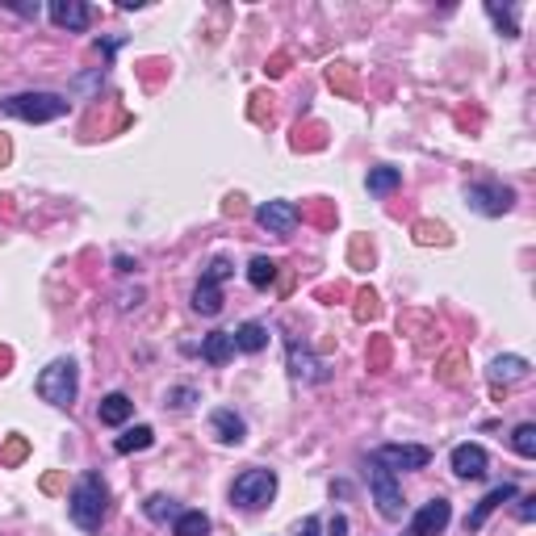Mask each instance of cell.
Wrapping results in <instances>:
<instances>
[{
  "label": "cell",
  "mask_w": 536,
  "mask_h": 536,
  "mask_svg": "<svg viewBox=\"0 0 536 536\" xmlns=\"http://www.w3.org/2000/svg\"><path fill=\"white\" fill-rule=\"evenodd\" d=\"M369 490H373V503H378L381 520H402V511H407V503H402V490H398V478L390 470H381L378 461H369Z\"/></svg>",
  "instance_id": "cell-5"
},
{
  "label": "cell",
  "mask_w": 536,
  "mask_h": 536,
  "mask_svg": "<svg viewBox=\"0 0 536 536\" xmlns=\"http://www.w3.org/2000/svg\"><path fill=\"white\" fill-rule=\"evenodd\" d=\"M516 516H520V524H532L536 520V494H524L520 507H516Z\"/></svg>",
  "instance_id": "cell-35"
},
{
  "label": "cell",
  "mask_w": 536,
  "mask_h": 536,
  "mask_svg": "<svg viewBox=\"0 0 536 536\" xmlns=\"http://www.w3.org/2000/svg\"><path fill=\"white\" fill-rule=\"evenodd\" d=\"M264 72H268V76H285V72H289V55H272Z\"/></svg>",
  "instance_id": "cell-36"
},
{
  "label": "cell",
  "mask_w": 536,
  "mask_h": 536,
  "mask_svg": "<svg viewBox=\"0 0 536 536\" xmlns=\"http://www.w3.org/2000/svg\"><path fill=\"white\" fill-rule=\"evenodd\" d=\"M486 465H490V457H486L482 444H457V448H453V473L465 478V482L486 478Z\"/></svg>",
  "instance_id": "cell-10"
},
{
  "label": "cell",
  "mask_w": 536,
  "mask_h": 536,
  "mask_svg": "<svg viewBox=\"0 0 536 536\" xmlns=\"http://www.w3.org/2000/svg\"><path fill=\"white\" fill-rule=\"evenodd\" d=\"M243 210H248V205H243V197H226V205H222V214H231V218H235V214H243Z\"/></svg>",
  "instance_id": "cell-41"
},
{
  "label": "cell",
  "mask_w": 536,
  "mask_h": 536,
  "mask_svg": "<svg viewBox=\"0 0 536 536\" xmlns=\"http://www.w3.org/2000/svg\"><path fill=\"white\" fill-rule=\"evenodd\" d=\"M0 110L38 126V122H55V118H64L67 101L59 93H17V96H9V101H0Z\"/></svg>",
  "instance_id": "cell-3"
},
{
  "label": "cell",
  "mask_w": 536,
  "mask_h": 536,
  "mask_svg": "<svg viewBox=\"0 0 536 536\" xmlns=\"http://www.w3.org/2000/svg\"><path fill=\"white\" fill-rule=\"evenodd\" d=\"M327 532H332V536H348V520H344V516H332Z\"/></svg>",
  "instance_id": "cell-42"
},
{
  "label": "cell",
  "mask_w": 536,
  "mask_h": 536,
  "mask_svg": "<svg viewBox=\"0 0 536 536\" xmlns=\"http://www.w3.org/2000/svg\"><path fill=\"white\" fill-rule=\"evenodd\" d=\"M378 310H381L378 294H373V289H361V294H356V310H352V315H356V323H369Z\"/></svg>",
  "instance_id": "cell-31"
},
{
  "label": "cell",
  "mask_w": 536,
  "mask_h": 536,
  "mask_svg": "<svg viewBox=\"0 0 536 536\" xmlns=\"http://www.w3.org/2000/svg\"><path fill=\"white\" fill-rule=\"evenodd\" d=\"M289 373L298 381H327V369H323L302 344H289Z\"/></svg>",
  "instance_id": "cell-15"
},
{
  "label": "cell",
  "mask_w": 536,
  "mask_h": 536,
  "mask_svg": "<svg viewBox=\"0 0 536 536\" xmlns=\"http://www.w3.org/2000/svg\"><path fill=\"white\" fill-rule=\"evenodd\" d=\"M256 222L264 226L268 235H294V226L302 222V210L294 202H285V197H277V202H264L260 210H256Z\"/></svg>",
  "instance_id": "cell-8"
},
{
  "label": "cell",
  "mask_w": 536,
  "mask_h": 536,
  "mask_svg": "<svg viewBox=\"0 0 536 536\" xmlns=\"http://www.w3.org/2000/svg\"><path fill=\"white\" fill-rule=\"evenodd\" d=\"M528 378H532V364L524 361V356H494V364H490V386L494 390L516 386V381H528Z\"/></svg>",
  "instance_id": "cell-13"
},
{
  "label": "cell",
  "mask_w": 536,
  "mask_h": 536,
  "mask_svg": "<svg viewBox=\"0 0 536 536\" xmlns=\"http://www.w3.org/2000/svg\"><path fill=\"white\" fill-rule=\"evenodd\" d=\"M9 373H13V352L0 344V378H9Z\"/></svg>",
  "instance_id": "cell-40"
},
{
  "label": "cell",
  "mask_w": 536,
  "mask_h": 536,
  "mask_svg": "<svg viewBox=\"0 0 536 536\" xmlns=\"http://www.w3.org/2000/svg\"><path fill=\"white\" fill-rule=\"evenodd\" d=\"M486 13H490V21L503 30V38H520V26H516V13H511V9H503V4L486 0Z\"/></svg>",
  "instance_id": "cell-29"
},
{
  "label": "cell",
  "mask_w": 536,
  "mask_h": 536,
  "mask_svg": "<svg viewBox=\"0 0 536 536\" xmlns=\"http://www.w3.org/2000/svg\"><path fill=\"white\" fill-rule=\"evenodd\" d=\"M448 226H440V222H415V243H448Z\"/></svg>",
  "instance_id": "cell-30"
},
{
  "label": "cell",
  "mask_w": 536,
  "mask_h": 536,
  "mask_svg": "<svg viewBox=\"0 0 536 536\" xmlns=\"http://www.w3.org/2000/svg\"><path fill=\"white\" fill-rule=\"evenodd\" d=\"M210 432H214L222 444H243V436H248V424L239 419L235 410L218 407V410H210Z\"/></svg>",
  "instance_id": "cell-14"
},
{
  "label": "cell",
  "mask_w": 536,
  "mask_h": 536,
  "mask_svg": "<svg viewBox=\"0 0 536 536\" xmlns=\"http://www.w3.org/2000/svg\"><path fill=\"white\" fill-rule=\"evenodd\" d=\"M381 470L390 473H407V470H424L427 461H432V448H424V444H381V448H373V457Z\"/></svg>",
  "instance_id": "cell-7"
},
{
  "label": "cell",
  "mask_w": 536,
  "mask_h": 536,
  "mask_svg": "<svg viewBox=\"0 0 536 536\" xmlns=\"http://www.w3.org/2000/svg\"><path fill=\"white\" fill-rule=\"evenodd\" d=\"M511 448L520 453L524 461L536 457V424H520L516 432H511Z\"/></svg>",
  "instance_id": "cell-28"
},
{
  "label": "cell",
  "mask_w": 536,
  "mask_h": 536,
  "mask_svg": "<svg viewBox=\"0 0 536 536\" xmlns=\"http://www.w3.org/2000/svg\"><path fill=\"white\" fill-rule=\"evenodd\" d=\"M26 457H30V440H26V436H9V440L0 444V465H4V470L21 465Z\"/></svg>",
  "instance_id": "cell-27"
},
{
  "label": "cell",
  "mask_w": 536,
  "mask_h": 536,
  "mask_svg": "<svg viewBox=\"0 0 536 536\" xmlns=\"http://www.w3.org/2000/svg\"><path fill=\"white\" fill-rule=\"evenodd\" d=\"M272 494H277V473L272 470H248L235 478V486H231V499H235L243 511H260V507L272 503Z\"/></svg>",
  "instance_id": "cell-4"
},
{
  "label": "cell",
  "mask_w": 536,
  "mask_h": 536,
  "mask_svg": "<svg viewBox=\"0 0 536 536\" xmlns=\"http://www.w3.org/2000/svg\"><path fill=\"white\" fill-rule=\"evenodd\" d=\"M436 378H440L444 386H461V381H465V352H461V348L444 352L440 364H436Z\"/></svg>",
  "instance_id": "cell-22"
},
{
  "label": "cell",
  "mask_w": 536,
  "mask_h": 536,
  "mask_svg": "<svg viewBox=\"0 0 536 536\" xmlns=\"http://www.w3.org/2000/svg\"><path fill=\"white\" fill-rule=\"evenodd\" d=\"M80 394V373L72 361H50L42 373H38V398L50 402V407H72Z\"/></svg>",
  "instance_id": "cell-2"
},
{
  "label": "cell",
  "mask_w": 536,
  "mask_h": 536,
  "mask_svg": "<svg viewBox=\"0 0 536 536\" xmlns=\"http://www.w3.org/2000/svg\"><path fill=\"white\" fill-rule=\"evenodd\" d=\"M156 444V432L147 424H139V427H130L126 436H118L113 440V453H122V457H130V453H142V448H151Z\"/></svg>",
  "instance_id": "cell-19"
},
{
  "label": "cell",
  "mask_w": 536,
  "mask_h": 536,
  "mask_svg": "<svg viewBox=\"0 0 536 536\" xmlns=\"http://www.w3.org/2000/svg\"><path fill=\"white\" fill-rule=\"evenodd\" d=\"M210 532V516L205 511H180L172 520V536H205Z\"/></svg>",
  "instance_id": "cell-24"
},
{
  "label": "cell",
  "mask_w": 536,
  "mask_h": 536,
  "mask_svg": "<svg viewBox=\"0 0 536 536\" xmlns=\"http://www.w3.org/2000/svg\"><path fill=\"white\" fill-rule=\"evenodd\" d=\"M323 532V524H318V516H306V520L298 524V536H318Z\"/></svg>",
  "instance_id": "cell-38"
},
{
  "label": "cell",
  "mask_w": 536,
  "mask_h": 536,
  "mask_svg": "<svg viewBox=\"0 0 536 536\" xmlns=\"http://www.w3.org/2000/svg\"><path fill=\"white\" fill-rule=\"evenodd\" d=\"M142 511H147V520L156 524H168L180 516V507H176V499H168V494H151L147 503H142Z\"/></svg>",
  "instance_id": "cell-25"
},
{
  "label": "cell",
  "mask_w": 536,
  "mask_h": 536,
  "mask_svg": "<svg viewBox=\"0 0 536 536\" xmlns=\"http://www.w3.org/2000/svg\"><path fill=\"white\" fill-rule=\"evenodd\" d=\"M189 402H197V390H189V386H180V390H168V394H164V407L185 410Z\"/></svg>",
  "instance_id": "cell-33"
},
{
  "label": "cell",
  "mask_w": 536,
  "mask_h": 536,
  "mask_svg": "<svg viewBox=\"0 0 536 536\" xmlns=\"http://www.w3.org/2000/svg\"><path fill=\"white\" fill-rule=\"evenodd\" d=\"M369 193L373 197H386V193H394L402 185V168H390V164H381V168H369Z\"/></svg>",
  "instance_id": "cell-20"
},
{
  "label": "cell",
  "mask_w": 536,
  "mask_h": 536,
  "mask_svg": "<svg viewBox=\"0 0 536 536\" xmlns=\"http://www.w3.org/2000/svg\"><path fill=\"white\" fill-rule=\"evenodd\" d=\"M50 21L59 26V30H88V21H93V9L84 4V0H50Z\"/></svg>",
  "instance_id": "cell-11"
},
{
  "label": "cell",
  "mask_w": 536,
  "mask_h": 536,
  "mask_svg": "<svg viewBox=\"0 0 536 536\" xmlns=\"http://www.w3.org/2000/svg\"><path fill=\"white\" fill-rule=\"evenodd\" d=\"M369 369H373V373H386V369H390V340H373V352H369Z\"/></svg>",
  "instance_id": "cell-32"
},
{
  "label": "cell",
  "mask_w": 536,
  "mask_h": 536,
  "mask_svg": "<svg viewBox=\"0 0 536 536\" xmlns=\"http://www.w3.org/2000/svg\"><path fill=\"white\" fill-rule=\"evenodd\" d=\"M193 310L205 318H214L222 310V285L218 281H197V289H193Z\"/></svg>",
  "instance_id": "cell-17"
},
{
  "label": "cell",
  "mask_w": 536,
  "mask_h": 536,
  "mask_svg": "<svg viewBox=\"0 0 536 536\" xmlns=\"http://www.w3.org/2000/svg\"><path fill=\"white\" fill-rule=\"evenodd\" d=\"M42 490H47V494H59V490H64V473H47V478H42Z\"/></svg>",
  "instance_id": "cell-39"
},
{
  "label": "cell",
  "mask_w": 536,
  "mask_h": 536,
  "mask_svg": "<svg viewBox=\"0 0 536 536\" xmlns=\"http://www.w3.org/2000/svg\"><path fill=\"white\" fill-rule=\"evenodd\" d=\"M96 415H101V424L105 427H122L134 415V402H130L126 394H105L101 398V407H96Z\"/></svg>",
  "instance_id": "cell-16"
},
{
  "label": "cell",
  "mask_w": 536,
  "mask_h": 536,
  "mask_svg": "<svg viewBox=\"0 0 536 536\" xmlns=\"http://www.w3.org/2000/svg\"><path fill=\"white\" fill-rule=\"evenodd\" d=\"M9 156H13V147H9V139L0 134V164H9Z\"/></svg>",
  "instance_id": "cell-43"
},
{
  "label": "cell",
  "mask_w": 536,
  "mask_h": 536,
  "mask_svg": "<svg viewBox=\"0 0 536 536\" xmlns=\"http://www.w3.org/2000/svg\"><path fill=\"white\" fill-rule=\"evenodd\" d=\"M67 511H72V524L84 528V532H96L105 524V511H110V486L101 473H84L72 486V499H67Z\"/></svg>",
  "instance_id": "cell-1"
},
{
  "label": "cell",
  "mask_w": 536,
  "mask_h": 536,
  "mask_svg": "<svg viewBox=\"0 0 536 536\" xmlns=\"http://www.w3.org/2000/svg\"><path fill=\"white\" fill-rule=\"evenodd\" d=\"M511 499H516V486H511V482L494 486V490L486 494V499H482V503H478V507L470 511V516H465V532H482V524H486L503 503H511Z\"/></svg>",
  "instance_id": "cell-12"
},
{
  "label": "cell",
  "mask_w": 536,
  "mask_h": 536,
  "mask_svg": "<svg viewBox=\"0 0 536 536\" xmlns=\"http://www.w3.org/2000/svg\"><path fill=\"white\" fill-rule=\"evenodd\" d=\"M327 84H332L335 93L356 96V72H352V64H332V67H327Z\"/></svg>",
  "instance_id": "cell-26"
},
{
  "label": "cell",
  "mask_w": 536,
  "mask_h": 536,
  "mask_svg": "<svg viewBox=\"0 0 536 536\" xmlns=\"http://www.w3.org/2000/svg\"><path fill=\"white\" fill-rule=\"evenodd\" d=\"M448 520H453V507H448V499L436 494L432 503H424L415 511V520L407 524V536H440L448 528Z\"/></svg>",
  "instance_id": "cell-9"
},
{
  "label": "cell",
  "mask_w": 536,
  "mask_h": 536,
  "mask_svg": "<svg viewBox=\"0 0 536 536\" xmlns=\"http://www.w3.org/2000/svg\"><path fill=\"white\" fill-rule=\"evenodd\" d=\"M231 272H235V268H231V260H226V256H214V260H210V268H205V281H218L222 285Z\"/></svg>",
  "instance_id": "cell-34"
},
{
  "label": "cell",
  "mask_w": 536,
  "mask_h": 536,
  "mask_svg": "<svg viewBox=\"0 0 536 536\" xmlns=\"http://www.w3.org/2000/svg\"><path fill=\"white\" fill-rule=\"evenodd\" d=\"M364 256L373 260V248H369L364 239H356V243H352V264H364Z\"/></svg>",
  "instance_id": "cell-37"
},
{
  "label": "cell",
  "mask_w": 536,
  "mask_h": 536,
  "mask_svg": "<svg viewBox=\"0 0 536 536\" xmlns=\"http://www.w3.org/2000/svg\"><path fill=\"white\" fill-rule=\"evenodd\" d=\"M465 202H470L478 214L499 218V214H507V210L516 205V189H511V185H503V180H478V185H470V189H465Z\"/></svg>",
  "instance_id": "cell-6"
},
{
  "label": "cell",
  "mask_w": 536,
  "mask_h": 536,
  "mask_svg": "<svg viewBox=\"0 0 536 536\" xmlns=\"http://www.w3.org/2000/svg\"><path fill=\"white\" fill-rule=\"evenodd\" d=\"M277 272H281L277 260H268V256H252V264H248V281H252V289H268V285L277 281Z\"/></svg>",
  "instance_id": "cell-23"
},
{
  "label": "cell",
  "mask_w": 536,
  "mask_h": 536,
  "mask_svg": "<svg viewBox=\"0 0 536 536\" xmlns=\"http://www.w3.org/2000/svg\"><path fill=\"white\" fill-rule=\"evenodd\" d=\"M202 356L210 364H226L231 356H235V335L231 332H210L202 344Z\"/></svg>",
  "instance_id": "cell-18"
},
{
  "label": "cell",
  "mask_w": 536,
  "mask_h": 536,
  "mask_svg": "<svg viewBox=\"0 0 536 536\" xmlns=\"http://www.w3.org/2000/svg\"><path fill=\"white\" fill-rule=\"evenodd\" d=\"M235 335V352H264L268 348V327L264 323H243Z\"/></svg>",
  "instance_id": "cell-21"
}]
</instances>
